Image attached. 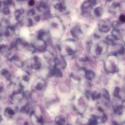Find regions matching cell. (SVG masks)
I'll use <instances>...</instances> for the list:
<instances>
[{
	"mask_svg": "<svg viewBox=\"0 0 125 125\" xmlns=\"http://www.w3.org/2000/svg\"><path fill=\"white\" fill-rule=\"evenodd\" d=\"M11 0H5V4L6 5H10L11 3Z\"/></svg>",
	"mask_w": 125,
	"mask_h": 125,
	"instance_id": "44dd1931",
	"label": "cell"
},
{
	"mask_svg": "<svg viewBox=\"0 0 125 125\" xmlns=\"http://www.w3.org/2000/svg\"><path fill=\"white\" fill-rule=\"evenodd\" d=\"M30 64L31 68L36 70L40 69L42 67L41 61L37 57H34L31 59Z\"/></svg>",
	"mask_w": 125,
	"mask_h": 125,
	"instance_id": "277c9868",
	"label": "cell"
},
{
	"mask_svg": "<svg viewBox=\"0 0 125 125\" xmlns=\"http://www.w3.org/2000/svg\"><path fill=\"white\" fill-rule=\"evenodd\" d=\"M1 60H0V67L1 66Z\"/></svg>",
	"mask_w": 125,
	"mask_h": 125,
	"instance_id": "d4e9b609",
	"label": "cell"
},
{
	"mask_svg": "<svg viewBox=\"0 0 125 125\" xmlns=\"http://www.w3.org/2000/svg\"><path fill=\"white\" fill-rule=\"evenodd\" d=\"M66 125H71V124H67Z\"/></svg>",
	"mask_w": 125,
	"mask_h": 125,
	"instance_id": "484cf974",
	"label": "cell"
},
{
	"mask_svg": "<svg viewBox=\"0 0 125 125\" xmlns=\"http://www.w3.org/2000/svg\"><path fill=\"white\" fill-rule=\"evenodd\" d=\"M120 20L121 21H122V22H125V16H124V15H120Z\"/></svg>",
	"mask_w": 125,
	"mask_h": 125,
	"instance_id": "ffe728a7",
	"label": "cell"
},
{
	"mask_svg": "<svg viewBox=\"0 0 125 125\" xmlns=\"http://www.w3.org/2000/svg\"><path fill=\"white\" fill-rule=\"evenodd\" d=\"M16 114V110L12 107H7L4 112V114L7 118H11Z\"/></svg>",
	"mask_w": 125,
	"mask_h": 125,
	"instance_id": "5b68a950",
	"label": "cell"
},
{
	"mask_svg": "<svg viewBox=\"0 0 125 125\" xmlns=\"http://www.w3.org/2000/svg\"><path fill=\"white\" fill-rule=\"evenodd\" d=\"M30 111V107L29 104H26L22 106L21 108V112L25 114H27Z\"/></svg>",
	"mask_w": 125,
	"mask_h": 125,
	"instance_id": "4fadbf2b",
	"label": "cell"
},
{
	"mask_svg": "<svg viewBox=\"0 0 125 125\" xmlns=\"http://www.w3.org/2000/svg\"><path fill=\"white\" fill-rule=\"evenodd\" d=\"M24 125H28V123H27V122H25V123H24Z\"/></svg>",
	"mask_w": 125,
	"mask_h": 125,
	"instance_id": "cb8c5ba5",
	"label": "cell"
},
{
	"mask_svg": "<svg viewBox=\"0 0 125 125\" xmlns=\"http://www.w3.org/2000/svg\"><path fill=\"white\" fill-rule=\"evenodd\" d=\"M21 14H22V13L21 12V10H17V11L15 12V16H16V17L17 19L20 17V15H21Z\"/></svg>",
	"mask_w": 125,
	"mask_h": 125,
	"instance_id": "e0dca14e",
	"label": "cell"
},
{
	"mask_svg": "<svg viewBox=\"0 0 125 125\" xmlns=\"http://www.w3.org/2000/svg\"><path fill=\"white\" fill-rule=\"evenodd\" d=\"M101 97V94L98 92L94 91L91 95V97L93 100H97L99 99Z\"/></svg>",
	"mask_w": 125,
	"mask_h": 125,
	"instance_id": "5bb4252c",
	"label": "cell"
},
{
	"mask_svg": "<svg viewBox=\"0 0 125 125\" xmlns=\"http://www.w3.org/2000/svg\"><path fill=\"white\" fill-rule=\"evenodd\" d=\"M88 125H97L98 123V116L96 115H92L88 120Z\"/></svg>",
	"mask_w": 125,
	"mask_h": 125,
	"instance_id": "30bf717a",
	"label": "cell"
},
{
	"mask_svg": "<svg viewBox=\"0 0 125 125\" xmlns=\"http://www.w3.org/2000/svg\"><path fill=\"white\" fill-rule=\"evenodd\" d=\"M2 121V117L1 115V114H0V122H1Z\"/></svg>",
	"mask_w": 125,
	"mask_h": 125,
	"instance_id": "603a6c76",
	"label": "cell"
},
{
	"mask_svg": "<svg viewBox=\"0 0 125 125\" xmlns=\"http://www.w3.org/2000/svg\"><path fill=\"white\" fill-rule=\"evenodd\" d=\"M3 13L5 14V15H8L10 14V10L9 9L7 8V7H5L3 10Z\"/></svg>",
	"mask_w": 125,
	"mask_h": 125,
	"instance_id": "ac0fdd59",
	"label": "cell"
},
{
	"mask_svg": "<svg viewBox=\"0 0 125 125\" xmlns=\"http://www.w3.org/2000/svg\"><path fill=\"white\" fill-rule=\"evenodd\" d=\"M1 75L6 80L9 81L11 78V74L10 71L6 68H3L0 71Z\"/></svg>",
	"mask_w": 125,
	"mask_h": 125,
	"instance_id": "52a82bcc",
	"label": "cell"
},
{
	"mask_svg": "<svg viewBox=\"0 0 125 125\" xmlns=\"http://www.w3.org/2000/svg\"><path fill=\"white\" fill-rule=\"evenodd\" d=\"M85 76L87 80H92L95 78V74L90 70H86L85 72Z\"/></svg>",
	"mask_w": 125,
	"mask_h": 125,
	"instance_id": "7c38bea8",
	"label": "cell"
},
{
	"mask_svg": "<svg viewBox=\"0 0 125 125\" xmlns=\"http://www.w3.org/2000/svg\"><path fill=\"white\" fill-rule=\"evenodd\" d=\"M54 66L61 70L66 67V62L63 58H55L54 59Z\"/></svg>",
	"mask_w": 125,
	"mask_h": 125,
	"instance_id": "3957f363",
	"label": "cell"
},
{
	"mask_svg": "<svg viewBox=\"0 0 125 125\" xmlns=\"http://www.w3.org/2000/svg\"><path fill=\"white\" fill-rule=\"evenodd\" d=\"M101 95H103V96L106 100H110V95L108 93V92L106 89H103Z\"/></svg>",
	"mask_w": 125,
	"mask_h": 125,
	"instance_id": "2e32d148",
	"label": "cell"
},
{
	"mask_svg": "<svg viewBox=\"0 0 125 125\" xmlns=\"http://www.w3.org/2000/svg\"><path fill=\"white\" fill-rule=\"evenodd\" d=\"M124 111V107L122 105H119L116 106L114 109V114L117 116L122 115Z\"/></svg>",
	"mask_w": 125,
	"mask_h": 125,
	"instance_id": "9c48e42d",
	"label": "cell"
},
{
	"mask_svg": "<svg viewBox=\"0 0 125 125\" xmlns=\"http://www.w3.org/2000/svg\"><path fill=\"white\" fill-rule=\"evenodd\" d=\"M51 73L52 75L57 77H62V73L61 70L57 68L55 66H53L52 69L51 70Z\"/></svg>",
	"mask_w": 125,
	"mask_h": 125,
	"instance_id": "8fae6325",
	"label": "cell"
},
{
	"mask_svg": "<svg viewBox=\"0 0 125 125\" xmlns=\"http://www.w3.org/2000/svg\"><path fill=\"white\" fill-rule=\"evenodd\" d=\"M121 89L119 87H116L114 90V96L115 97L118 98H121Z\"/></svg>",
	"mask_w": 125,
	"mask_h": 125,
	"instance_id": "9a60e30c",
	"label": "cell"
},
{
	"mask_svg": "<svg viewBox=\"0 0 125 125\" xmlns=\"http://www.w3.org/2000/svg\"><path fill=\"white\" fill-rule=\"evenodd\" d=\"M88 102V99L85 95L81 96L77 101V109L78 111L83 113L84 112Z\"/></svg>",
	"mask_w": 125,
	"mask_h": 125,
	"instance_id": "7a4b0ae2",
	"label": "cell"
},
{
	"mask_svg": "<svg viewBox=\"0 0 125 125\" xmlns=\"http://www.w3.org/2000/svg\"><path fill=\"white\" fill-rule=\"evenodd\" d=\"M4 92V88L3 87L0 86V99H2L3 97V93Z\"/></svg>",
	"mask_w": 125,
	"mask_h": 125,
	"instance_id": "d6986e66",
	"label": "cell"
},
{
	"mask_svg": "<svg viewBox=\"0 0 125 125\" xmlns=\"http://www.w3.org/2000/svg\"><path fill=\"white\" fill-rule=\"evenodd\" d=\"M55 121L58 125H64L65 124V119L62 115H58L56 117Z\"/></svg>",
	"mask_w": 125,
	"mask_h": 125,
	"instance_id": "ba28073f",
	"label": "cell"
},
{
	"mask_svg": "<svg viewBox=\"0 0 125 125\" xmlns=\"http://www.w3.org/2000/svg\"><path fill=\"white\" fill-rule=\"evenodd\" d=\"M34 88L37 90H42L45 87V82L42 79H38L36 81L35 83L34 84Z\"/></svg>",
	"mask_w": 125,
	"mask_h": 125,
	"instance_id": "8992f818",
	"label": "cell"
},
{
	"mask_svg": "<svg viewBox=\"0 0 125 125\" xmlns=\"http://www.w3.org/2000/svg\"><path fill=\"white\" fill-rule=\"evenodd\" d=\"M104 68L109 73L116 72L118 68V61L115 55H110L105 60Z\"/></svg>",
	"mask_w": 125,
	"mask_h": 125,
	"instance_id": "6da1fadb",
	"label": "cell"
},
{
	"mask_svg": "<svg viewBox=\"0 0 125 125\" xmlns=\"http://www.w3.org/2000/svg\"><path fill=\"white\" fill-rule=\"evenodd\" d=\"M34 4V1L33 0H30V1L29 2V4L31 6L33 5Z\"/></svg>",
	"mask_w": 125,
	"mask_h": 125,
	"instance_id": "7402d4cb",
	"label": "cell"
},
{
	"mask_svg": "<svg viewBox=\"0 0 125 125\" xmlns=\"http://www.w3.org/2000/svg\"><path fill=\"white\" fill-rule=\"evenodd\" d=\"M20 0V1H21V0Z\"/></svg>",
	"mask_w": 125,
	"mask_h": 125,
	"instance_id": "4316f807",
	"label": "cell"
}]
</instances>
